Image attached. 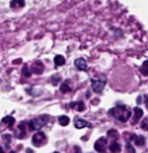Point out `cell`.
I'll use <instances>...</instances> for the list:
<instances>
[{
    "label": "cell",
    "instance_id": "6da1fadb",
    "mask_svg": "<svg viewBox=\"0 0 148 153\" xmlns=\"http://www.w3.org/2000/svg\"><path fill=\"white\" fill-rule=\"evenodd\" d=\"M108 114L117 118V120L121 122H127L131 117V110H130V108H127L126 105H117L115 108L109 109Z\"/></svg>",
    "mask_w": 148,
    "mask_h": 153
},
{
    "label": "cell",
    "instance_id": "7a4b0ae2",
    "mask_svg": "<svg viewBox=\"0 0 148 153\" xmlns=\"http://www.w3.org/2000/svg\"><path fill=\"white\" fill-rule=\"evenodd\" d=\"M51 120V117L48 114H43V116H39L36 118H34L30 122H28V128L30 131H35V130H40L43 126H45Z\"/></svg>",
    "mask_w": 148,
    "mask_h": 153
},
{
    "label": "cell",
    "instance_id": "3957f363",
    "mask_svg": "<svg viewBox=\"0 0 148 153\" xmlns=\"http://www.w3.org/2000/svg\"><path fill=\"white\" fill-rule=\"evenodd\" d=\"M105 83H107L105 76H99V78H92L91 79V87H92V90L96 94L103 92V90L105 87Z\"/></svg>",
    "mask_w": 148,
    "mask_h": 153
},
{
    "label": "cell",
    "instance_id": "277c9868",
    "mask_svg": "<svg viewBox=\"0 0 148 153\" xmlns=\"http://www.w3.org/2000/svg\"><path fill=\"white\" fill-rule=\"evenodd\" d=\"M31 141H33V144L35 145V147H42V145L45 144V141H47V136H45L44 132L38 131V132H35L33 135Z\"/></svg>",
    "mask_w": 148,
    "mask_h": 153
},
{
    "label": "cell",
    "instance_id": "5b68a950",
    "mask_svg": "<svg viewBox=\"0 0 148 153\" xmlns=\"http://www.w3.org/2000/svg\"><path fill=\"white\" fill-rule=\"evenodd\" d=\"M95 151L99 152V153H103L105 152V149H107V139L105 137H100V139H97L96 140V143H95Z\"/></svg>",
    "mask_w": 148,
    "mask_h": 153
},
{
    "label": "cell",
    "instance_id": "8992f818",
    "mask_svg": "<svg viewBox=\"0 0 148 153\" xmlns=\"http://www.w3.org/2000/svg\"><path fill=\"white\" fill-rule=\"evenodd\" d=\"M74 66L77 70H81V71H85L87 70V61L85 59H82V57H79L74 61Z\"/></svg>",
    "mask_w": 148,
    "mask_h": 153
},
{
    "label": "cell",
    "instance_id": "52a82bcc",
    "mask_svg": "<svg viewBox=\"0 0 148 153\" xmlns=\"http://www.w3.org/2000/svg\"><path fill=\"white\" fill-rule=\"evenodd\" d=\"M74 126H75V127H77V128L92 127L90 122H87V121H85V120H82V118H79V117H75V118H74Z\"/></svg>",
    "mask_w": 148,
    "mask_h": 153
},
{
    "label": "cell",
    "instance_id": "ba28073f",
    "mask_svg": "<svg viewBox=\"0 0 148 153\" xmlns=\"http://www.w3.org/2000/svg\"><path fill=\"white\" fill-rule=\"evenodd\" d=\"M33 73H35V74H40V73H43L44 70V66H43V64L40 62V61H36V62H34L33 64Z\"/></svg>",
    "mask_w": 148,
    "mask_h": 153
},
{
    "label": "cell",
    "instance_id": "9c48e42d",
    "mask_svg": "<svg viewBox=\"0 0 148 153\" xmlns=\"http://www.w3.org/2000/svg\"><path fill=\"white\" fill-rule=\"evenodd\" d=\"M25 7V0H12L10 1V8L12 9H20Z\"/></svg>",
    "mask_w": 148,
    "mask_h": 153
},
{
    "label": "cell",
    "instance_id": "30bf717a",
    "mask_svg": "<svg viewBox=\"0 0 148 153\" xmlns=\"http://www.w3.org/2000/svg\"><path fill=\"white\" fill-rule=\"evenodd\" d=\"M131 139L135 141L136 145H139V147H144L146 145V137L144 136H136V135H131Z\"/></svg>",
    "mask_w": 148,
    "mask_h": 153
},
{
    "label": "cell",
    "instance_id": "8fae6325",
    "mask_svg": "<svg viewBox=\"0 0 148 153\" xmlns=\"http://www.w3.org/2000/svg\"><path fill=\"white\" fill-rule=\"evenodd\" d=\"M70 79H65V81L62 82V85L61 87H60V90H61V92L62 94H66V92H69V91L71 90V85H70Z\"/></svg>",
    "mask_w": 148,
    "mask_h": 153
},
{
    "label": "cell",
    "instance_id": "7c38bea8",
    "mask_svg": "<svg viewBox=\"0 0 148 153\" xmlns=\"http://www.w3.org/2000/svg\"><path fill=\"white\" fill-rule=\"evenodd\" d=\"M55 66L56 68H60V66H62V65H65V57L61 56V55H57V56H55Z\"/></svg>",
    "mask_w": 148,
    "mask_h": 153
},
{
    "label": "cell",
    "instance_id": "4fadbf2b",
    "mask_svg": "<svg viewBox=\"0 0 148 153\" xmlns=\"http://www.w3.org/2000/svg\"><path fill=\"white\" fill-rule=\"evenodd\" d=\"M69 108H74V109H77L78 112H83V110L86 109V106L82 101H79V102H71V104H69Z\"/></svg>",
    "mask_w": 148,
    "mask_h": 153
},
{
    "label": "cell",
    "instance_id": "5bb4252c",
    "mask_svg": "<svg viewBox=\"0 0 148 153\" xmlns=\"http://www.w3.org/2000/svg\"><path fill=\"white\" fill-rule=\"evenodd\" d=\"M109 151L112 153H120L121 152V144L117 143V141H113V143L109 145Z\"/></svg>",
    "mask_w": 148,
    "mask_h": 153
},
{
    "label": "cell",
    "instance_id": "9a60e30c",
    "mask_svg": "<svg viewBox=\"0 0 148 153\" xmlns=\"http://www.w3.org/2000/svg\"><path fill=\"white\" fill-rule=\"evenodd\" d=\"M25 125H26L25 122H22V123L20 125V128H18V131H17V134H16L18 139H20V137H21V139H24L25 135H26V132H25Z\"/></svg>",
    "mask_w": 148,
    "mask_h": 153
},
{
    "label": "cell",
    "instance_id": "2e32d148",
    "mask_svg": "<svg viewBox=\"0 0 148 153\" xmlns=\"http://www.w3.org/2000/svg\"><path fill=\"white\" fill-rule=\"evenodd\" d=\"M142 117H143V109L139 108V106L134 108V122H136L139 118H142Z\"/></svg>",
    "mask_w": 148,
    "mask_h": 153
},
{
    "label": "cell",
    "instance_id": "e0dca14e",
    "mask_svg": "<svg viewBox=\"0 0 148 153\" xmlns=\"http://www.w3.org/2000/svg\"><path fill=\"white\" fill-rule=\"evenodd\" d=\"M1 122H3V123H7L8 126H10V127H12L16 121H14V118H13L12 116H7V117L3 118V121H1Z\"/></svg>",
    "mask_w": 148,
    "mask_h": 153
},
{
    "label": "cell",
    "instance_id": "ac0fdd59",
    "mask_svg": "<svg viewBox=\"0 0 148 153\" xmlns=\"http://www.w3.org/2000/svg\"><path fill=\"white\" fill-rule=\"evenodd\" d=\"M69 122H70V120H69V117L68 116H60L59 117V123L61 126H68L69 125Z\"/></svg>",
    "mask_w": 148,
    "mask_h": 153
},
{
    "label": "cell",
    "instance_id": "d6986e66",
    "mask_svg": "<svg viewBox=\"0 0 148 153\" xmlns=\"http://www.w3.org/2000/svg\"><path fill=\"white\" fill-rule=\"evenodd\" d=\"M140 73H142L143 75L148 76V61H144L142 64V66H140Z\"/></svg>",
    "mask_w": 148,
    "mask_h": 153
},
{
    "label": "cell",
    "instance_id": "ffe728a7",
    "mask_svg": "<svg viewBox=\"0 0 148 153\" xmlns=\"http://www.w3.org/2000/svg\"><path fill=\"white\" fill-rule=\"evenodd\" d=\"M22 74H24V76H30V75H31V70L29 69V65H24V69H22Z\"/></svg>",
    "mask_w": 148,
    "mask_h": 153
},
{
    "label": "cell",
    "instance_id": "44dd1931",
    "mask_svg": "<svg viewBox=\"0 0 148 153\" xmlns=\"http://www.w3.org/2000/svg\"><path fill=\"white\" fill-rule=\"evenodd\" d=\"M140 126H142V128L144 131H148V118H144L142 121V123H140Z\"/></svg>",
    "mask_w": 148,
    "mask_h": 153
},
{
    "label": "cell",
    "instance_id": "7402d4cb",
    "mask_svg": "<svg viewBox=\"0 0 148 153\" xmlns=\"http://www.w3.org/2000/svg\"><path fill=\"white\" fill-rule=\"evenodd\" d=\"M107 135H108L109 137H117V136H118V132H117L116 130H109Z\"/></svg>",
    "mask_w": 148,
    "mask_h": 153
},
{
    "label": "cell",
    "instance_id": "603a6c76",
    "mask_svg": "<svg viewBox=\"0 0 148 153\" xmlns=\"http://www.w3.org/2000/svg\"><path fill=\"white\" fill-rule=\"evenodd\" d=\"M126 153H135V149H134V147H131V144L126 145Z\"/></svg>",
    "mask_w": 148,
    "mask_h": 153
},
{
    "label": "cell",
    "instance_id": "cb8c5ba5",
    "mask_svg": "<svg viewBox=\"0 0 148 153\" xmlns=\"http://www.w3.org/2000/svg\"><path fill=\"white\" fill-rule=\"evenodd\" d=\"M59 81H60V76H59V75H55L54 78H52V83H54L55 86L59 85Z\"/></svg>",
    "mask_w": 148,
    "mask_h": 153
},
{
    "label": "cell",
    "instance_id": "d4e9b609",
    "mask_svg": "<svg viewBox=\"0 0 148 153\" xmlns=\"http://www.w3.org/2000/svg\"><path fill=\"white\" fill-rule=\"evenodd\" d=\"M3 137H4L5 141H10V135H7L5 134V135H3Z\"/></svg>",
    "mask_w": 148,
    "mask_h": 153
},
{
    "label": "cell",
    "instance_id": "484cf974",
    "mask_svg": "<svg viewBox=\"0 0 148 153\" xmlns=\"http://www.w3.org/2000/svg\"><path fill=\"white\" fill-rule=\"evenodd\" d=\"M74 153H82L81 148H79V147H75V148H74Z\"/></svg>",
    "mask_w": 148,
    "mask_h": 153
},
{
    "label": "cell",
    "instance_id": "4316f807",
    "mask_svg": "<svg viewBox=\"0 0 148 153\" xmlns=\"http://www.w3.org/2000/svg\"><path fill=\"white\" fill-rule=\"evenodd\" d=\"M0 153H7V152L4 151V149H3V147H0Z\"/></svg>",
    "mask_w": 148,
    "mask_h": 153
},
{
    "label": "cell",
    "instance_id": "83f0119b",
    "mask_svg": "<svg viewBox=\"0 0 148 153\" xmlns=\"http://www.w3.org/2000/svg\"><path fill=\"white\" fill-rule=\"evenodd\" d=\"M54 153H59V152H54Z\"/></svg>",
    "mask_w": 148,
    "mask_h": 153
},
{
    "label": "cell",
    "instance_id": "f1b7e54d",
    "mask_svg": "<svg viewBox=\"0 0 148 153\" xmlns=\"http://www.w3.org/2000/svg\"><path fill=\"white\" fill-rule=\"evenodd\" d=\"M147 106H148V105H147Z\"/></svg>",
    "mask_w": 148,
    "mask_h": 153
}]
</instances>
